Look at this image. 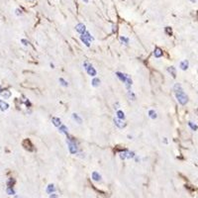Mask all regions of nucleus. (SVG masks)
<instances>
[{"label": "nucleus", "instance_id": "nucleus-1", "mask_svg": "<svg viewBox=\"0 0 198 198\" xmlns=\"http://www.w3.org/2000/svg\"><path fill=\"white\" fill-rule=\"evenodd\" d=\"M175 92V96L177 98V101L180 103L181 105H185L188 102V97L184 92H183V89L181 87V85L179 83H176L173 87Z\"/></svg>", "mask_w": 198, "mask_h": 198}, {"label": "nucleus", "instance_id": "nucleus-2", "mask_svg": "<svg viewBox=\"0 0 198 198\" xmlns=\"http://www.w3.org/2000/svg\"><path fill=\"white\" fill-rule=\"evenodd\" d=\"M22 145H23L24 148H25L26 150H28L29 151H34L33 145H32L31 141L29 140V139H26V140H24L23 143H22Z\"/></svg>", "mask_w": 198, "mask_h": 198}, {"label": "nucleus", "instance_id": "nucleus-3", "mask_svg": "<svg viewBox=\"0 0 198 198\" xmlns=\"http://www.w3.org/2000/svg\"><path fill=\"white\" fill-rule=\"evenodd\" d=\"M75 30H76L78 33H80L81 35H83V34L85 33V26H84L83 24H78V25L75 27Z\"/></svg>", "mask_w": 198, "mask_h": 198}, {"label": "nucleus", "instance_id": "nucleus-4", "mask_svg": "<svg viewBox=\"0 0 198 198\" xmlns=\"http://www.w3.org/2000/svg\"><path fill=\"white\" fill-rule=\"evenodd\" d=\"M9 108V104L5 102L4 100H0V110L1 111H6Z\"/></svg>", "mask_w": 198, "mask_h": 198}, {"label": "nucleus", "instance_id": "nucleus-5", "mask_svg": "<svg viewBox=\"0 0 198 198\" xmlns=\"http://www.w3.org/2000/svg\"><path fill=\"white\" fill-rule=\"evenodd\" d=\"M69 149H70V151L71 153H76V151H77V149H76V146H75V144L74 143H72V142H69Z\"/></svg>", "mask_w": 198, "mask_h": 198}, {"label": "nucleus", "instance_id": "nucleus-6", "mask_svg": "<svg viewBox=\"0 0 198 198\" xmlns=\"http://www.w3.org/2000/svg\"><path fill=\"white\" fill-rule=\"evenodd\" d=\"M52 121H53V123H54V125H55L56 127H59V126L61 125V121H60V119H59V118L53 117V118H52Z\"/></svg>", "mask_w": 198, "mask_h": 198}, {"label": "nucleus", "instance_id": "nucleus-7", "mask_svg": "<svg viewBox=\"0 0 198 198\" xmlns=\"http://www.w3.org/2000/svg\"><path fill=\"white\" fill-rule=\"evenodd\" d=\"M153 54H155V57H156V58H161V57L163 56V51H162L160 48H156Z\"/></svg>", "mask_w": 198, "mask_h": 198}, {"label": "nucleus", "instance_id": "nucleus-8", "mask_svg": "<svg viewBox=\"0 0 198 198\" xmlns=\"http://www.w3.org/2000/svg\"><path fill=\"white\" fill-rule=\"evenodd\" d=\"M86 71H87V73H88L89 75H91V76H95V75H96V70H94V68H92V65H90V67L86 70Z\"/></svg>", "mask_w": 198, "mask_h": 198}, {"label": "nucleus", "instance_id": "nucleus-9", "mask_svg": "<svg viewBox=\"0 0 198 198\" xmlns=\"http://www.w3.org/2000/svg\"><path fill=\"white\" fill-rule=\"evenodd\" d=\"M114 123H115V125H116L117 127H119V128H123L125 125L122 123V121L120 120V119H118V118H114Z\"/></svg>", "mask_w": 198, "mask_h": 198}, {"label": "nucleus", "instance_id": "nucleus-10", "mask_svg": "<svg viewBox=\"0 0 198 198\" xmlns=\"http://www.w3.org/2000/svg\"><path fill=\"white\" fill-rule=\"evenodd\" d=\"M92 179H93L94 181H99L101 179V175L99 174L98 172L94 171V172H92Z\"/></svg>", "mask_w": 198, "mask_h": 198}, {"label": "nucleus", "instance_id": "nucleus-11", "mask_svg": "<svg viewBox=\"0 0 198 198\" xmlns=\"http://www.w3.org/2000/svg\"><path fill=\"white\" fill-rule=\"evenodd\" d=\"M180 69L182 70H185L188 69V61L187 60H182L180 62Z\"/></svg>", "mask_w": 198, "mask_h": 198}, {"label": "nucleus", "instance_id": "nucleus-12", "mask_svg": "<svg viewBox=\"0 0 198 198\" xmlns=\"http://www.w3.org/2000/svg\"><path fill=\"white\" fill-rule=\"evenodd\" d=\"M1 96H2L4 99H8V98L11 96V92H10V91H8V90H5L4 92H2V93H1Z\"/></svg>", "mask_w": 198, "mask_h": 198}, {"label": "nucleus", "instance_id": "nucleus-13", "mask_svg": "<svg viewBox=\"0 0 198 198\" xmlns=\"http://www.w3.org/2000/svg\"><path fill=\"white\" fill-rule=\"evenodd\" d=\"M117 117H118V119L123 120V119H125V114H124V112H123V111L118 110V111H117Z\"/></svg>", "mask_w": 198, "mask_h": 198}, {"label": "nucleus", "instance_id": "nucleus-14", "mask_svg": "<svg viewBox=\"0 0 198 198\" xmlns=\"http://www.w3.org/2000/svg\"><path fill=\"white\" fill-rule=\"evenodd\" d=\"M72 117H73V119H74V120H75V121H76L78 124H81V123H82V119L79 116H78L77 114H75V113H74V114H72Z\"/></svg>", "mask_w": 198, "mask_h": 198}, {"label": "nucleus", "instance_id": "nucleus-15", "mask_svg": "<svg viewBox=\"0 0 198 198\" xmlns=\"http://www.w3.org/2000/svg\"><path fill=\"white\" fill-rule=\"evenodd\" d=\"M167 70H168V72L169 73H171V75L173 76V77H175L176 76V72H175V69L173 68V67H169L168 69H167Z\"/></svg>", "mask_w": 198, "mask_h": 198}, {"label": "nucleus", "instance_id": "nucleus-16", "mask_svg": "<svg viewBox=\"0 0 198 198\" xmlns=\"http://www.w3.org/2000/svg\"><path fill=\"white\" fill-rule=\"evenodd\" d=\"M55 191V186H54V184H50L47 188V192L49 194H52V192H54Z\"/></svg>", "mask_w": 198, "mask_h": 198}, {"label": "nucleus", "instance_id": "nucleus-17", "mask_svg": "<svg viewBox=\"0 0 198 198\" xmlns=\"http://www.w3.org/2000/svg\"><path fill=\"white\" fill-rule=\"evenodd\" d=\"M7 193L9 194V195H14L15 194V191H14V189H13V187H10V186H8L7 187Z\"/></svg>", "mask_w": 198, "mask_h": 198}, {"label": "nucleus", "instance_id": "nucleus-18", "mask_svg": "<svg viewBox=\"0 0 198 198\" xmlns=\"http://www.w3.org/2000/svg\"><path fill=\"white\" fill-rule=\"evenodd\" d=\"M188 125H189V127H190V128L192 129L193 131H196V130H197V129H198V126H197V125H195V124H193L192 122H189V123H188Z\"/></svg>", "mask_w": 198, "mask_h": 198}, {"label": "nucleus", "instance_id": "nucleus-19", "mask_svg": "<svg viewBox=\"0 0 198 198\" xmlns=\"http://www.w3.org/2000/svg\"><path fill=\"white\" fill-rule=\"evenodd\" d=\"M149 115H150V117H151V119H156V118H157V113H156L153 110H150Z\"/></svg>", "mask_w": 198, "mask_h": 198}, {"label": "nucleus", "instance_id": "nucleus-20", "mask_svg": "<svg viewBox=\"0 0 198 198\" xmlns=\"http://www.w3.org/2000/svg\"><path fill=\"white\" fill-rule=\"evenodd\" d=\"M80 38H81L82 42H84V44H85V45L88 47V46H89V41H88V40H87V39H86V38H85V37H84L83 35H81V37H80Z\"/></svg>", "mask_w": 198, "mask_h": 198}, {"label": "nucleus", "instance_id": "nucleus-21", "mask_svg": "<svg viewBox=\"0 0 198 198\" xmlns=\"http://www.w3.org/2000/svg\"><path fill=\"white\" fill-rule=\"evenodd\" d=\"M99 83H100V80H99L98 78H94L93 80H92V85L95 86V87H96V86H98V85H99Z\"/></svg>", "mask_w": 198, "mask_h": 198}, {"label": "nucleus", "instance_id": "nucleus-22", "mask_svg": "<svg viewBox=\"0 0 198 198\" xmlns=\"http://www.w3.org/2000/svg\"><path fill=\"white\" fill-rule=\"evenodd\" d=\"M165 33L167 34L168 36H171L172 34V32H171V29L169 28V27H165Z\"/></svg>", "mask_w": 198, "mask_h": 198}, {"label": "nucleus", "instance_id": "nucleus-23", "mask_svg": "<svg viewBox=\"0 0 198 198\" xmlns=\"http://www.w3.org/2000/svg\"><path fill=\"white\" fill-rule=\"evenodd\" d=\"M59 130H60L62 133H65V134L68 135V130H67V127H65V126H60V127H59Z\"/></svg>", "mask_w": 198, "mask_h": 198}, {"label": "nucleus", "instance_id": "nucleus-24", "mask_svg": "<svg viewBox=\"0 0 198 198\" xmlns=\"http://www.w3.org/2000/svg\"><path fill=\"white\" fill-rule=\"evenodd\" d=\"M59 82H61V84H62L63 86H68V85H69V83L65 81L63 78H59Z\"/></svg>", "mask_w": 198, "mask_h": 198}, {"label": "nucleus", "instance_id": "nucleus-25", "mask_svg": "<svg viewBox=\"0 0 198 198\" xmlns=\"http://www.w3.org/2000/svg\"><path fill=\"white\" fill-rule=\"evenodd\" d=\"M121 41H122V42H125V44H126V45L128 44V42H129V40L127 39V38H121Z\"/></svg>", "mask_w": 198, "mask_h": 198}, {"label": "nucleus", "instance_id": "nucleus-26", "mask_svg": "<svg viewBox=\"0 0 198 198\" xmlns=\"http://www.w3.org/2000/svg\"><path fill=\"white\" fill-rule=\"evenodd\" d=\"M50 198H58V194H55V193H52L51 195H50Z\"/></svg>", "mask_w": 198, "mask_h": 198}, {"label": "nucleus", "instance_id": "nucleus-27", "mask_svg": "<svg viewBox=\"0 0 198 198\" xmlns=\"http://www.w3.org/2000/svg\"><path fill=\"white\" fill-rule=\"evenodd\" d=\"M21 42H22V43H24V45H25V46H27V45L29 44V42H27L25 39H22V40H21Z\"/></svg>", "mask_w": 198, "mask_h": 198}, {"label": "nucleus", "instance_id": "nucleus-28", "mask_svg": "<svg viewBox=\"0 0 198 198\" xmlns=\"http://www.w3.org/2000/svg\"><path fill=\"white\" fill-rule=\"evenodd\" d=\"M22 14V11L19 10V9H16V15H21Z\"/></svg>", "mask_w": 198, "mask_h": 198}, {"label": "nucleus", "instance_id": "nucleus-29", "mask_svg": "<svg viewBox=\"0 0 198 198\" xmlns=\"http://www.w3.org/2000/svg\"><path fill=\"white\" fill-rule=\"evenodd\" d=\"M190 1H191V2H193V3H194V2H196V1H197V0H190Z\"/></svg>", "mask_w": 198, "mask_h": 198}, {"label": "nucleus", "instance_id": "nucleus-30", "mask_svg": "<svg viewBox=\"0 0 198 198\" xmlns=\"http://www.w3.org/2000/svg\"><path fill=\"white\" fill-rule=\"evenodd\" d=\"M15 198H20L19 196H15Z\"/></svg>", "mask_w": 198, "mask_h": 198}, {"label": "nucleus", "instance_id": "nucleus-31", "mask_svg": "<svg viewBox=\"0 0 198 198\" xmlns=\"http://www.w3.org/2000/svg\"><path fill=\"white\" fill-rule=\"evenodd\" d=\"M84 1H85V2H88V0H84Z\"/></svg>", "mask_w": 198, "mask_h": 198}]
</instances>
